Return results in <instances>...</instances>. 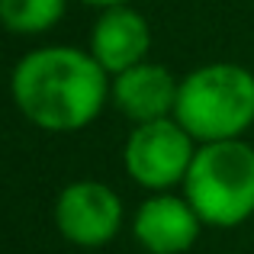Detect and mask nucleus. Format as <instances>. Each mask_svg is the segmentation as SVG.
<instances>
[{
  "instance_id": "20e7f679",
  "label": "nucleus",
  "mask_w": 254,
  "mask_h": 254,
  "mask_svg": "<svg viewBox=\"0 0 254 254\" xmlns=\"http://www.w3.org/2000/svg\"><path fill=\"white\" fill-rule=\"evenodd\" d=\"M196 148V138L174 116L155 119V123L132 126L123 145V168L138 187L151 193H168L171 187L187 180Z\"/></svg>"
},
{
  "instance_id": "39448f33",
  "label": "nucleus",
  "mask_w": 254,
  "mask_h": 254,
  "mask_svg": "<svg viewBox=\"0 0 254 254\" xmlns=\"http://www.w3.org/2000/svg\"><path fill=\"white\" fill-rule=\"evenodd\" d=\"M123 199L100 180H74L55 199V225L77 248H103L123 229Z\"/></svg>"
},
{
  "instance_id": "f03ea898",
  "label": "nucleus",
  "mask_w": 254,
  "mask_h": 254,
  "mask_svg": "<svg viewBox=\"0 0 254 254\" xmlns=\"http://www.w3.org/2000/svg\"><path fill=\"white\" fill-rule=\"evenodd\" d=\"M174 119L196 145L232 142L254 126V74L242 64L212 62L180 81Z\"/></svg>"
},
{
  "instance_id": "f257e3e1",
  "label": "nucleus",
  "mask_w": 254,
  "mask_h": 254,
  "mask_svg": "<svg viewBox=\"0 0 254 254\" xmlns=\"http://www.w3.org/2000/svg\"><path fill=\"white\" fill-rule=\"evenodd\" d=\"M16 110L36 129L81 132L103 113L110 100V74L90 52L74 45L32 49L10 74Z\"/></svg>"
},
{
  "instance_id": "7ed1b4c3",
  "label": "nucleus",
  "mask_w": 254,
  "mask_h": 254,
  "mask_svg": "<svg viewBox=\"0 0 254 254\" xmlns=\"http://www.w3.org/2000/svg\"><path fill=\"white\" fill-rule=\"evenodd\" d=\"M184 196L203 225L235 229L254 216V148L245 138L199 145L184 180Z\"/></svg>"
},
{
  "instance_id": "6e6552de",
  "label": "nucleus",
  "mask_w": 254,
  "mask_h": 254,
  "mask_svg": "<svg viewBox=\"0 0 254 254\" xmlns=\"http://www.w3.org/2000/svg\"><path fill=\"white\" fill-rule=\"evenodd\" d=\"M180 81L164 64L142 62L135 68L123 71L110 84V100L129 123H155V119H171L177 106Z\"/></svg>"
},
{
  "instance_id": "1a4fd4ad",
  "label": "nucleus",
  "mask_w": 254,
  "mask_h": 254,
  "mask_svg": "<svg viewBox=\"0 0 254 254\" xmlns=\"http://www.w3.org/2000/svg\"><path fill=\"white\" fill-rule=\"evenodd\" d=\"M68 0H0V26L13 36H39L62 23Z\"/></svg>"
},
{
  "instance_id": "9d476101",
  "label": "nucleus",
  "mask_w": 254,
  "mask_h": 254,
  "mask_svg": "<svg viewBox=\"0 0 254 254\" xmlns=\"http://www.w3.org/2000/svg\"><path fill=\"white\" fill-rule=\"evenodd\" d=\"M87 6H100V10H110V6H129L132 0H81Z\"/></svg>"
},
{
  "instance_id": "0eeeda50",
  "label": "nucleus",
  "mask_w": 254,
  "mask_h": 254,
  "mask_svg": "<svg viewBox=\"0 0 254 254\" xmlns=\"http://www.w3.org/2000/svg\"><path fill=\"white\" fill-rule=\"evenodd\" d=\"M151 49V26L132 6H110L100 10L90 32V55L110 77L135 68L148 58Z\"/></svg>"
},
{
  "instance_id": "423d86ee",
  "label": "nucleus",
  "mask_w": 254,
  "mask_h": 254,
  "mask_svg": "<svg viewBox=\"0 0 254 254\" xmlns=\"http://www.w3.org/2000/svg\"><path fill=\"white\" fill-rule=\"evenodd\" d=\"M203 232V219L196 216L187 196L151 193L132 216V235L145 254H187Z\"/></svg>"
}]
</instances>
